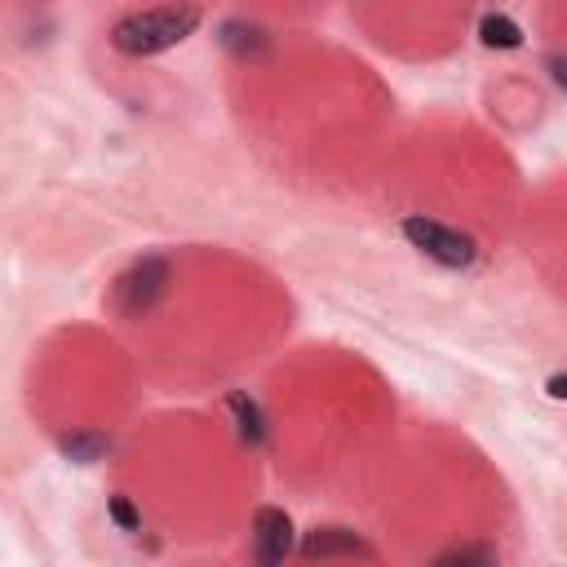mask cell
<instances>
[{"label": "cell", "mask_w": 567, "mask_h": 567, "mask_svg": "<svg viewBox=\"0 0 567 567\" xmlns=\"http://www.w3.org/2000/svg\"><path fill=\"white\" fill-rule=\"evenodd\" d=\"M62 447H66L71 456H80V461H93V456H97L106 443H102V439H66Z\"/></svg>", "instance_id": "11"}, {"label": "cell", "mask_w": 567, "mask_h": 567, "mask_svg": "<svg viewBox=\"0 0 567 567\" xmlns=\"http://www.w3.org/2000/svg\"><path fill=\"white\" fill-rule=\"evenodd\" d=\"M425 567H496V549L492 545H452L439 558H430Z\"/></svg>", "instance_id": "8"}, {"label": "cell", "mask_w": 567, "mask_h": 567, "mask_svg": "<svg viewBox=\"0 0 567 567\" xmlns=\"http://www.w3.org/2000/svg\"><path fill=\"white\" fill-rule=\"evenodd\" d=\"M478 40L487 49H518L523 44V27L514 18H505V13H483L478 18Z\"/></svg>", "instance_id": "7"}, {"label": "cell", "mask_w": 567, "mask_h": 567, "mask_svg": "<svg viewBox=\"0 0 567 567\" xmlns=\"http://www.w3.org/2000/svg\"><path fill=\"white\" fill-rule=\"evenodd\" d=\"M168 292V261L164 257H142L115 279V310L128 319H142L155 310V301Z\"/></svg>", "instance_id": "3"}, {"label": "cell", "mask_w": 567, "mask_h": 567, "mask_svg": "<svg viewBox=\"0 0 567 567\" xmlns=\"http://www.w3.org/2000/svg\"><path fill=\"white\" fill-rule=\"evenodd\" d=\"M199 9L195 4H159V9H137V13H124L115 27H111V44L128 58H151V53H164L173 44H182L195 27H199Z\"/></svg>", "instance_id": "1"}, {"label": "cell", "mask_w": 567, "mask_h": 567, "mask_svg": "<svg viewBox=\"0 0 567 567\" xmlns=\"http://www.w3.org/2000/svg\"><path fill=\"white\" fill-rule=\"evenodd\" d=\"M549 75H554V84L567 93V58H549Z\"/></svg>", "instance_id": "13"}, {"label": "cell", "mask_w": 567, "mask_h": 567, "mask_svg": "<svg viewBox=\"0 0 567 567\" xmlns=\"http://www.w3.org/2000/svg\"><path fill=\"white\" fill-rule=\"evenodd\" d=\"M354 554H368V545H363V536H354L350 527H315V532H306V540H301V558H306V563L354 558Z\"/></svg>", "instance_id": "5"}, {"label": "cell", "mask_w": 567, "mask_h": 567, "mask_svg": "<svg viewBox=\"0 0 567 567\" xmlns=\"http://www.w3.org/2000/svg\"><path fill=\"white\" fill-rule=\"evenodd\" d=\"M221 44L235 49V53H252V49L266 44V35H261L257 27H248V22H226V27H221Z\"/></svg>", "instance_id": "9"}, {"label": "cell", "mask_w": 567, "mask_h": 567, "mask_svg": "<svg viewBox=\"0 0 567 567\" xmlns=\"http://www.w3.org/2000/svg\"><path fill=\"white\" fill-rule=\"evenodd\" d=\"M292 549V518L279 505H261L252 514V563L257 567H279Z\"/></svg>", "instance_id": "4"}, {"label": "cell", "mask_w": 567, "mask_h": 567, "mask_svg": "<svg viewBox=\"0 0 567 567\" xmlns=\"http://www.w3.org/2000/svg\"><path fill=\"white\" fill-rule=\"evenodd\" d=\"M545 394H549V399H567V372H554V377L545 381Z\"/></svg>", "instance_id": "12"}, {"label": "cell", "mask_w": 567, "mask_h": 567, "mask_svg": "<svg viewBox=\"0 0 567 567\" xmlns=\"http://www.w3.org/2000/svg\"><path fill=\"white\" fill-rule=\"evenodd\" d=\"M106 509H111V518H115V527H120V532H142V514L133 509V501H128V496H111V501H106Z\"/></svg>", "instance_id": "10"}, {"label": "cell", "mask_w": 567, "mask_h": 567, "mask_svg": "<svg viewBox=\"0 0 567 567\" xmlns=\"http://www.w3.org/2000/svg\"><path fill=\"white\" fill-rule=\"evenodd\" d=\"M226 408L235 412V425H239V439L248 443V447H257L261 439H266V416H261V408L244 394V390H230L226 394Z\"/></svg>", "instance_id": "6"}, {"label": "cell", "mask_w": 567, "mask_h": 567, "mask_svg": "<svg viewBox=\"0 0 567 567\" xmlns=\"http://www.w3.org/2000/svg\"><path fill=\"white\" fill-rule=\"evenodd\" d=\"M403 235H408V244L416 252H425L430 261H439L447 270H461V266L474 261V239L452 230V226H443V221H434V217H421V213L403 217Z\"/></svg>", "instance_id": "2"}]
</instances>
